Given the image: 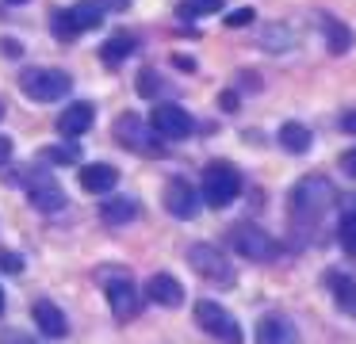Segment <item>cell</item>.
Here are the masks:
<instances>
[{
	"mask_svg": "<svg viewBox=\"0 0 356 344\" xmlns=\"http://www.w3.org/2000/svg\"><path fill=\"white\" fill-rule=\"evenodd\" d=\"M0 268H4L8 275H16V272H24V260H19L12 249H0Z\"/></svg>",
	"mask_w": 356,
	"mask_h": 344,
	"instance_id": "cell-28",
	"label": "cell"
},
{
	"mask_svg": "<svg viewBox=\"0 0 356 344\" xmlns=\"http://www.w3.org/2000/svg\"><path fill=\"white\" fill-rule=\"evenodd\" d=\"M280 145H284L287 153H307L310 149V130L295 119L284 122V126H280Z\"/></svg>",
	"mask_w": 356,
	"mask_h": 344,
	"instance_id": "cell-22",
	"label": "cell"
},
{
	"mask_svg": "<svg viewBox=\"0 0 356 344\" xmlns=\"http://www.w3.org/2000/svg\"><path fill=\"white\" fill-rule=\"evenodd\" d=\"M19 88H24V96L35 99V104H54V99L70 96L73 76L62 73V69H24V73H19Z\"/></svg>",
	"mask_w": 356,
	"mask_h": 344,
	"instance_id": "cell-3",
	"label": "cell"
},
{
	"mask_svg": "<svg viewBox=\"0 0 356 344\" xmlns=\"http://www.w3.org/2000/svg\"><path fill=\"white\" fill-rule=\"evenodd\" d=\"M257 344H299V329L291 325V318L284 313H264L257 321Z\"/></svg>",
	"mask_w": 356,
	"mask_h": 344,
	"instance_id": "cell-13",
	"label": "cell"
},
{
	"mask_svg": "<svg viewBox=\"0 0 356 344\" xmlns=\"http://www.w3.org/2000/svg\"><path fill=\"white\" fill-rule=\"evenodd\" d=\"M222 8V0H184V4L177 8V15L180 19H195V15H211V12H218Z\"/></svg>",
	"mask_w": 356,
	"mask_h": 344,
	"instance_id": "cell-26",
	"label": "cell"
},
{
	"mask_svg": "<svg viewBox=\"0 0 356 344\" xmlns=\"http://www.w3.org/2000/svg\"><path fill=\"white\" fill-rule=\"evenodd\" d=\"M0 344H39L35 336L19 333V329H8V333H0Z\"/></svg>",
	"mask_w": 356,
	"mask_h": 344,
	"instance_id": "cell-30",
	"label": "cell"
},
{
	"mask_svg": "<svg viewBox=\"0 0 356 344\" xmlns=\"http://www.w3.org/2000/svg\"><path fill=\"white\" fill-rule=\"evenodd\" d=\"M165 84H161V76H157V69H142L138 73V92L146 99H157V92H161Z\"/></svg>",
	"mask_w": 356,
	"mask_h": 344,
	"instance_id": "cell-27",
	"label": "cell"
},
{
	"mask_svg": "<svg viewBox=\"0 0 356 344\" xmlns=\"http://www.w3.org/2000/svg\"><path fill=\"white\" fill-rule=\"evenodd\" d=\"M337 241L348 256L356 260V195L341 199V214H337Z\"/></svg>",
	"mask_w": 356,
	"mask_h": 344,
	"instance_id": "cell-18",
	"label": "cell"
},
{
	"mask_svg": "<svg viewBox=\"0 0 356 344\" xmlns=\"http://www.w3.org/2000/svg\"><path fill=\"white\" fill-rule=\"evenodd\" d=\"M134 50H138V38L119 31V35H111L108 42L100 46V58H104V65H119V61H127Z\"/></svg>",
	"mask_w": 356,
	"mask_h": 344,
	"instance_id": "cell-19",
	"label": "cell"
},
{
	"mask_svg": "<svg viewBox=\"0 0 356 344\" xmlns=\"http://www.w3.org/2000/svg\"><path fill=\"white\" fill-rule=\"evenodd\" d=\"M325 283H330V290H333V302H337L345 313H356V279H353V275L330 272V275H325Z\"/></svg>",
	"mask_w": 356,
	"mask_h": 344,
	"instance_id": "cell-20",
	"label": "cell"
},
{
	"mask_svg": "<svg viewBox=\"0 0 356 344\" xmlns=\"http://www.w3.org/2000/svg\"><path fill=\"white\" fill-rule=\"evenodd\" d=\"M42 161H50V165H77L81 161V149L73 142H65V145H47L42 149Z\"/></svg>",
	"mask_w": 356,
	"mask_h": 344,
	"instance_id": "cell-25",
	"label": "cell"
},
{
	"mask_svg": "<svg viewBox=\"0 0 356 344\" xmlns=\"http://www.w3.org/2000/svg\"><path fill=\"white\" fill-rule=\"evenodd\" d=\"M325 35H330V54H345L353 46V31L337 19H325Z\"/></svg>",
	"mask_w": 356,
	"mask_h": 344,
	"instance_id": "cell-24",
	"label": "cell"
},
{
	"mask_svg": "<svg viewBox=\"0 0 356 344\" xmlns=\"http://www.w3.org/2000/svg\"><path fill=\"white\" fill-rule=\"evenodd\" d=\"M100 214H104V222H108V226H127V222L138 218V203H134V199H127V195H119V199H108V203L100 206Z\"/></svg>",
	"mask_w": 356,
	"mask_h": 344,
	"instance_id": "cell-21",
	"label": "cell"
},
{
	"mask_svg": "<svg viewBox=\"0 0 356 344\" xmlns=\"http://www.w3.org/2000/svg\"><path fill=\"white\" fill-rule=\"evenodd\" d=\"M341 168H345V172L356 180V149H345V153H341Z\"/></svg>",
	"mask_w": 356,
	"mask_h": 344,
	"instance_id": "cell-31",
	"label": "cell"
},
{
	"mask_svg": "<svg viewBox=\"0 0 356 344\" xmlns=\"http://www.w3.org/2000/svg\"><path fill=\"white\" fill-rule=\"evenodd\" d=\"M341 130H345V134H356V111L341 115Z\"/></svg>",
	"mask_w": 356,
	"mask_h": 344,
	"instance_id": "cell-33",
	"label": "cell"
},
{
	"mask_svg": "<svg viewBox=\"0 0 356 344\" xmlns=\"http://www.w3.org/2000/svg\"><path fill=\"white\" fill-rule=\"evenodd\" d=\"M261 46H264V50H291V46H295V38H291V31H287V27L272 23V27H264Z\"/></svg>",
	"mask_w": 356,
	"mask_h": 344,
	"instance_id": "cell-23",
	"label": "cell"
},
{
	"mask_svg": "<svg viewBox=\"0 0 356 344\" xmlns=\"http://www.w3.org/2000/svg\"><path fill=\"white\" fill-rule=\"evenodd\" d=\"M27 199H31V206H35V211H42V214H58L65 206L62 183H58L54 176H47V172H31V176H27Z\"/></svg>",
	"mask_w": 356,
	"mask_h": 344,
	"instance_id": "cell-11",
	"label": "cell"
},
{
	"mask_svg": "<svg viewBox=\"0 0 356 344\" xmlns=\"http://www.w3.org/2000/svg\"><path fill=\"white\" fill-rule=\"evenodd\" d=\"M188 264H192V272H200L207 283H218V287H234V279H238L230 256L218 245H207V241L188 245Z\"/></svg>",
	"mask_w": 356,
	"mask_h": 344,
	"instance_id": "cell-5",
	"label": "cell"
},
{
	"mask_svg": "<svg viewBox=\"0 0 356 344\" xmlns=\"http://www.w3.org/2000/svg\"><path fill=\"white\" fill-rule=\"evenodd\" d=\"M8 161H12V138H4V134H0V168L8 165Z\"/></svg>",
	"mask_w": 356,
	"mask_h": 344,
	"instance_id": "cell-32",
	"label": "cell"
},
{
	"mask_svg": "<svg viewBox=\"0 0 356 344\" xmlns=\"http://www.w3.org/2000/svg\"><path fill=\"white\" fill-rule=\"evenodd\" d=\"M333 199H337V191H333V183L325 176H302L291 188V222L299 229L302 226L314 229L322 222V214L333 206Z\"/></svg>",
	"mask_w": 356,
	"mask_h": 344,
	"instance_id": "cell-1",
	"label": "cell"
},
{
	"mask_svg": "<svg viewBox=\"0 0 356 344\" xmlns=\"http://www.w3.org/2000/svg\"><path fill=\"white\" fill-rule=\"evenodd\" d=\"M200 199L203 195L184 180V176H172V180L165 183V211H169L172 218H195V214H200Z\"/></svg>",
	"mask_w": 356,
	"mask_h": 344,
	"instance_id": "cell-12",
	"label": "cell"
},
{
	"mask_svg": "<svg viewBox=\"0 0 356 344\" xmlns=\"http://www.w3.org/2000/svg\"><path fill=\"white\" fill-rule=\"evenodd\" d=\"M195 321H200V329H203V333H211L215 341H222V344H245L238 318H234L226 306L211 302V298H200V302H195Z\"/></svg>",
	"mask_w": 356,
	"mask_h": 344,
	"instance_id": "cell-8",
	"label": "cell"
},
{
	"mask_svg": "<svg viewBox=\"0 0 356 344\" xmlns=\"http://www.w3.org/2000/svg\"><path fill=\"white\" fill-rule=\"evenodd\" d=\"M203 203L207 206H230L234 199L241 195V176L234 165H226V161H211L207 168H203V188H200Z\"/></svg>",
	"mask_w": 356,
	"mask_h": 344,
	"instance_id": "cell-2",
	"label": "cell"
},
{
	"mask_svg": "<svg viewBox=\"0 0 356 344\" xmlns=\"http://www.w3.org/2000/svg\"><path fill=\"white\" fill-rule=\"evenodd\" d=\"M172 61H177L180 69H188V73H192V69H195V61H192V58H180V54H177V58H172Z\"/></svg>",
	"mask_w": 356,
	"mask_h": 344,
	"instance_id": "cell-35",
	"label": "cell"
},
{
	"mask_svg": "<svg viewBox=\"0 0 356 344\" xmlns=\"http://www.w3.org/2000/svg\"><path fill=\"white\" fill-rule=\"evenodd\" d=\"M92 119H96V107L88 99H77V104H70L58 115V130H62V138H81L92 126Z\"/></svg>",
	"mask_w": 356,
	"mask_h": 344,
	"instance_id": "cell-15",
	"label": "cell"
},
{
	"mask_svg": "<svg viewBox=\"0 0 356 344\" xmlns=\"http://www.w3.org/2000/svg\"><path fill=\"white\" fill-rule=\"evenodd\" d=\"M149 126H154V134L161 142H180V138H188L195 130V119L177 104H157L154 115H149Z\"/></svg>",
	"mask_w": 356,
	"mask_h": 344,
	"instance_id": "cell-10",
	"label": "cell"
},
{
	"mask_svg": "<svg viewBox=\"0 0 356 344\" xmlns=\"http://www.w3.org/2000/svg\"><path fill=\"white\" fill-rule=\"evenodd\" d=\"M245 23H253V8H238L226 15V27H245Z\"/></svg>",
	"mask_w": 356,
	"mask_h": 344,
	"instance_id": "cell-29",
	"label": "cell"
},
{
	"mask_svg": "<svg viewBox=\"0 0 356 344\" xmlns=\"http://www.w3.org/2000/svg\"><path fill=\"white\" fill-rule=\"evenodd\" d=\"M0 313H4V290H0Z\"/></svg>",
	"mask_w": 356,
	"mask_h": 344,
	"instance_id": "cell-36",
	"label": "cell"
},
{
	"mask_svg": "<svg viewBox=\"0 0 356 344\" xmlns=\"http://www.w3.org/2000/svg\"><path fill=\"white\" fill-rule=\"evenodd\" d=\"M146 298L149 302H157V306H180L184 302V287H180V279L177 275H169V272H157V275H149V283H146Z\"/></svg>",
	"mask_w": 356,
	"mask_h": 344,
	"instance_id": "cell-14",
	"label": "cell"
},
{
	"mask_svg": "<svg viewBox=\"0 0 356 344\" xmlns=\"http://www.w3.org/2000/svg\"><path fill=\"white\" fill-rule=\"evenodd\" d=\"M230 245H234V252H241V256L253 260V264H268V260L280 256V241L272 234H264L261 226H253V222L234 226L230 229Z\"/></svg>",
	"mask_w": 356,
	"mask_h": 344,
	"instance_id": "cell-6",
	"label": "cell"
},
{
	"mask_svg": "<svg viewBox=\"0 0 356 344\" xmlns=\"http://www.w3.org/2000/svg\"><path fill=\"white\" fill-rule=\"evenodd\" d=\"M222 107L226 111H238V96H234V92H222Z\"/></svg>",
	"mask_w": 356,
	"mask_h": 344,
	"instance_id": "cell-34",
	"label": "cell"
},
{
	"mask_svg": "<svg viewBox=\"0 0 356 344\" xmlns=\"http://www.w3.org/2000/svg\"><path fill=\"white\" fill-rule=\"evenodd\" d=\"M100 23H104V4L100 0H77V4L65 8V12H54L50 27H54V35L62 38V42H73V38L85 35V31H96Z\"/></svg>",
	"mask_w": 356,
	"mask_h": 344,
	"instance_id": "cell-4",
	"label": "cell"
},
{
	"mask_svg": "<svg viewBox=\"0 0 356 344\" xmlns=\"http://www.w3.org/2000/svg\"><path fill=\"white\" fill-rule=\"evenodd\" d=\"M104 295H108V302H111L115 321H131L134 313H138V306H142L134 279L127 272H119V268H104Z\"/></svg>",
	"mask_w": 356,
	"mask_h": 344,
	"instance_id": "cell-9",
	"label": "cell"
},
{
	"mask_svg": "<svg viewBox=\"0 0 356 344\" xmlns=\"http://www.w3.org/2000/svg\"><path fill=\"white\" fill-rule=\"evenodd\" d=\"M115 183H119V168H115V165H104V161H96V165H85V168H81V188H85L88 195H108Z\"/></svg>",
	"mask_w": 356,
	"mask_h": 344,
	"instance_id": "cell-17",
	"label": "cell"
},
{
	"mask_svg": "<svg viewBox=\"0 0 356 344\" xmlns=\"http://www.w3.org/2000/svg\"><path fill=\"white\" fill-rule=\"evenodd\" d=\"M31 318H35V325H39L42 336H54V341H58V336L70 333V321H65V313L58 310L50 298H39V302L31 306Z\"/></svg>",
	"mask_w": 356,
	"mask_h": 344,
	"instance_id": "cell-16",
	"label": "cell"
},
{
	"mask_svg": "<svg viewBox=\"0 0 356 344\" xmlns=\"http://www.w3.org/2000/svg\"><path fill=\"white\" fill-rule=\"evenodd\" d=\"M0 119H4V99H0Z\"/></svg>",
	"mask_w": 356,
	"mask_h": 344,
	"instance_id": "cell-37",
	"label": "cell"
},
{
	"mask_svg": "<svg viewBox=\"0 0 356 344\" xmlns=\"http://www.w3.org/2000/svg\"><path fill=\"white\" fill-rule=\"evenodd\" d=\"M115 142L127 145V149H134V153H146V157L165 153V145H161V138L154 134V126L134 111H123L115 119Z\"/></svg>",
	"mask_w": 356,
	"mask_h": 344,
	"instance_id": "cell-7",
	"label": "cell"
},
{
	"mask_svg": "<svg viewBox=\"0 0 356 344\" xmlns=\"http://www.w3.org/2000/svg\"><path fill=\"white\" fill-rule=\"evenodd\" d=\"M8 4H27V0H8Z\"/></svg>",
	"mask_w": 356,
	"mask_h": 344,
	"instance_id": "cell-38",
	"label": "cell"
}]
</instances>
